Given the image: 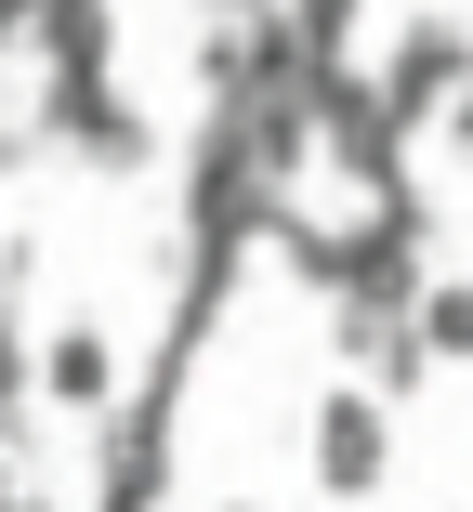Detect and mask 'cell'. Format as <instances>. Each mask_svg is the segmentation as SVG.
Here are the masks:
<instances>
[{
  "mask_svg": "<svg viewBox=\"0 0 473 512\" xmlns=\"http://www.w3.org/2000/svg\"><path fill=\"white\" fill-rule=\"evenodd\" d=\"M303 473L329 486V499H368V486H382L395 473V421H382V381H329L316 394V421H303Z\"/></svg>",
  "mask_w": 473,
  "mask_h": 512,
  "instance_id": "1",
  "label": "cell"
},
{
  "mask_svg": "<svg viewBox=\"0 0 473 512\" xmlns=\"http://www.w3.org/2000/svg\"><path fill=\"white\" fill-rule=\"evenodd\" d=\"M368 79H382L395 132H421V119H447V92H473V27H447V14H408V27H395V53L368 66Z\"/></svg>",
  "mask_w": 473,
  "mask_h": 512,
  "instance_id": "2",
  "label": "cell"
},
{
  "mask_svg": "<svg viewBox=\"0 0 473 512\" xmlns=\"http://www.w3.org/2000/svg\"><path fill=\"white\" fill-rule=\"evenodd\" d=\"M40 407H66V421H106V407H119V342L92 316L40 342Z\"/></svg>",
  "mask_w": 473,
  "mask_h": 512,
  "instance_id": "3",
  "label": "cell"
},
{
  "mask_svg": "<svg viewBox=\"0 0 473 512\" xmlns=\"http://www.w3.org/2000/svg\"><path fill=\"white\" fill-rule=\"evenodd\" d=\"M421 342H434V368H473V276H421Z\"/></svg>",
  "mask_w": 473,
  "mask_h": 512,
  "instance_id": "4",
  "label": "cell"
},
{
  "mask_svg": "<svg viewBox=\"0 0 473 512\" xmlns=\"http://www.w3.org/2000/svg\"><path fill=\"white\" fill-rule=\"evenodd\" d=\"M27 407H40V355H27V316H0V447H27Z\"/></svg>",
  "mask_w": 473,
  "mask_h": 512,
  "instance_id": "5",
  "label": "cell"
},
{
  "mask_svg": "<svg viewBox=\"0 0 473 512\" xmlns=\"http://www.w3.org/2000/svg\"><path fill=\"white\" fill-rule=\"evenodd\" d=\"M355 14H368V0H290V40H303V66H316V53H355Z\"/></svg>",
  "mask_w": 473,
  "mask_h": 512,
  "instance_id": "6",
  "label": "cell"
},
{
  "mask_svg": "<svg viewBox=\"0 0 473 512\" xmlns=\"http://www.w3.org/2000/svg\"><path fill=\"white\" fill-rule=\"evenodd\" d=\"M447 145H460V158H473V92H447Z\"/></svg>",
  "mask_w": 473,
  "mask_h": 512,
  "instance_id": "7",
  "label": "cell"
},
{
  "mask_svg": "<svg viewBox=\"0 0 473 512\" xmlns=\"http://www.w3.org/2000/svg\"><path fill=\"white\" fill-rule=\"evenodd\" d=\"M14 473H27V447H0V499H14Z\"/></svg>",
  "mask_w": 473,
  "mask_h": 512,
  "instance_id": "8",
  "label": "cell"
},
{
  "mask_svg": "<svg viewBox=\"0 0 473 512\" xmlns=\"http://www.w3.org/2000/svg\"><path fill=\"white\" fill-rule=\"evenodd\" d=\"M0 289H14V263H0Z\"/></svg>",
  "mask_w": 473,
  "mask_h": 512,
  "instance_id": "9",
  "label": "cell"
}]
</instances>
